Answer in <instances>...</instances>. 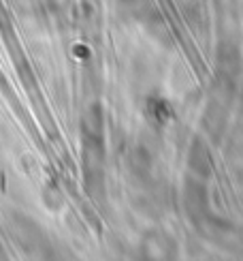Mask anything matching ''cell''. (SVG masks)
I'll return each instance as SVG.
<instances>
[{
    "label": "cell",
    "mask_w": 243,
    "mask_h": 261,
    "mask_svg": "<svg viewBox=\"0 0 243 261\" xmlns=\"http://www.w3.org/2000/svg\"><path fill=\"white\" fill-rule=\"evenodd\" d=\"M9 229L13 233V240L21 246L26 253H37L39 251V238H37V225L28 221L24 214H11L9 219Z\"/></svg>",
    "instance_id": "1"
}]
</instances>
